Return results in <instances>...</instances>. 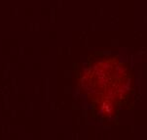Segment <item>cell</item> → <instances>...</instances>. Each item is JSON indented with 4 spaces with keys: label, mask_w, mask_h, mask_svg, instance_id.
Returning a JSON list of instances; mask_svg holds the SVG:
<instances>
[{
    "label": "cell",
    "mask_w": 147,
    "mask_h": 140,
    "mask_svg": "<svg viewBox=\"0 0 147 140\" xmlns=\"http://www.w3.org/2000/svg\"><path fill=\"white\" fill-rule=\"evenodd\" d=\"M90 82L88 91L92 98L101 103V109L109 106L111 102L122 99L128 85V79L122 65L113 60L96 63L88 72Z\"/></svg>",
    "instance_id": "obj_1"
}]
</instances>
